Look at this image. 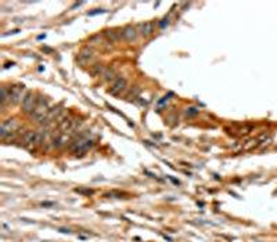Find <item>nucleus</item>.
I'll use <instances>...</instances> for the list:
<instances>
[{"mask_svg":"<svg viewBox=\"0 0 277 242\" xmlns=\"http://www.w3.org/2000/svg\"><path fill=\"white\" fill-rule=\"evenodd\" d=\"M49 112V104H47V100L45 98H39L38 100V104H36L35 109L32 111V114L29 115L31 119L35 122H43V119L46 118V115Z\"/></svg>","mask_w":277,"mask_h":242,"instance_id":"1","label":"nucleus"},{"mask_svg":"<svg viewBox=\"0 0 277 242\" xmlns=\"http://www.w3.org/2000/svg\"><path fill=\"white\" fill-rule=\"evenodd\" d=\"M17 129H18V122L15 119H6L0 126V137L7 138L8 136L11 137L17 131Z\"/></svg>","mask_w":277,"mask_h":242,"instance_id":"2","label":"nucleus"},{"mask_svg":"<svg viewBox=\"0 0 277 242\" xmlns=\"http://www.w3.org/2000/svg\"><path fill=\"white\" fill-rule=\"evenodd\" d=\"M91 145H93V141L90 138H81V140H78L75 144L72 145L71 151L75 155H85L91 148Z\"/></svg>","mask_w":277,"mask_h":242,"instance_id":"3","label":"nucleus"},{"mask_svg":"<svg viewBox=\"0 0 277 242\" xmlns=\"http://www.w3.org/2000/svg\"><path fill=\"white\" fill-rule=\"evenodd\" d=\"M36 104H38V98H36V95L33 94L32 92H28L26 93V95L24 97L22 102H21V108H22V112H25V114H32V111L35 109Z\"/></svg>","mask_w":277,"mask_h":242,"instance_id":"4","label":"nucleus"},{"mask_svg":"<svg viewBox=\"0 0 277 242\" xmlns=\"http://www.w3.org/2000/svg\"><path fill=\"white\" fill-rule=\"evenodd\" d=\"M25 95H26V92H25V87H24L22 85H15L10 89V102L11 104L22 102Z\"/></svg>","mask_w":277,"mask_h":242,"instance_id":"5","label":"nucleus"},{"mask_svg":"<svg viewBox=\"0 0 277 242\" xmlns=\"http://www.w3.org/2000/svg\"><path fill=\"white\" fill-rule=\"evenodd\" d=\"M125 89H126V79L117 78L114 82H112L111 87L108 89V93H110L111 95H118V94H121Z\"/></svg>","mask_w":277,"mask_h":242,"instance_id":"6","label":"nucleus"},{"mask_svg":"<svg viewBox=\"0 0 277 242\" xmlns=\"http://www.w3.org/2000/svg\"><path fill=\"white\" fill-rule=\"evenodd\" d=\"M61 114H62L61 107H60V105H57V107H54V108L49 109V112H47V115H46V118L43 119L42 123H50V122L55 121V119L58 121L60 116H61Z\"/></svg>","mask_w":277,"mask_h":242,"instance_id":"7","label":"nucleus"},{"mask_svg":"<svg viewBox=\"0 0 277 242\" xmlns=\"http://www.w3.org/2000/svg\"><path fill=\"white\" fill-rule=\"evenodd\" d=\"M121 32H122V37H124L126 42H133V40H136L137 32H139V31H137L134 26H125Z\"/></svg>","mask_w":277,"mask_h":242,"instance_id":"8","label":"nucleus"},{"mask_svg":"<svg viewBox=\"0 0 277 242\" xmlns=\"http://www.w3.org/2000/svg\"><path fill=\"white\" fill-rule=\"evenodd\" d=\"M91 57H93V49L91 47H83L78 54V61L81 64H86L91 60Z\"/></svg>","mask_w":277,"mask_h":242,"instance_id":"9","label":"nucleus"},{"mask_svg":"<svg viewBox=\"0 0 277 242\" xmlns=\"http://www.w3.org/2000/svg\"><path fill=\"white\" fill-rule=\"evenodd\" d=\"M139 32L143 36H150L151 33L154 32V24L153 22H143L139 25Z\"/></svg>","mask_w":277,"mask_h":242,"instance_id":"10","label":"nucleus"},{"mask_svg":"<svg viewBox=\"0 0 277 242\" xmlns=\"http://www.w3.org/2000/svg\"><path fill=\"white\" fill-rule=\"evenodd\" d=\"M105 36H107V39L111 43H115L122 37V32H118L115 29H110V31H105Z\"/></svg>","mask_w":277,"mask_h":242,"instance_id":"11","label":"nucleus"},{"mask_svg":"<svg viewBox=\"0 0 277 242\" xmlns=\"http://www.w3.org/2000/svg\"><path fill=\"white\" fill-rule=\"evenodd\" d=\"M35 134L36 131H26L22 137L24 145H32L33 147V141H35Z\"/></svg>","mask_w":277,"mask_h":242,"instance_id":"12","label":"nucleus"},{"mask_svg":"<svg viewBox=\"0 0 277 242\" xmlns=\"http://www.w3.org/2000/svg\"><path fill=\"white\" fill-rule=\"evenodd\" d=\"M65 141H67V137L62 133H60V134H57V136L53 138V145H54L55 148H58V147H61V145H64Z\"/></svg>","mask_w":277,"mask_h":242,"instance_id":"13","label":"nucleus"},{"mask_svg":"<svg viewBox=\"0 0 277 242\" xmlns=\"http://www.w3.org/2000/svg\"><path fill=\"white\" fill-rule=\"evenodd\" d=\"M0 92H2V107L7 104V101H10V92H7V87H2L0 89Z\"/></svg>","mask_w":277,"mask_h":242,"instance_id":"14","label":"nucleus"},{"mask_svg":"<svg viewBox=\"0 0 277 242\" xmlns=\"http://www.w3.org/2000/svg\"><path fill=\"white\" fill-rule=\"evenodd\" d=\"M90 72H91V75L93 76H100V75L103 76V73L105 72V68H104V65H101V64L100 65H94L93 68H91Z\"/></svg>","mask_w":277,"mask_h":242,"instance_id":"15","label":"nucleus"},{"mask_svg":"<svg viewBox=\"0 0 277 242\" xmlns=\"http://www.w3.org/2000/svg\"><path fill=\"white\" fill-rule=\"evenodd\" d=\"M105 80H111V79L114 78V69H105V72L103 73Z\"/></svg>","mask_w":277,"mask_h":242,"instance_id":"16","label":"nucleus"},{"mask_svg":"<svg viewBox=\"0 0 277 242\" xmlns=\"http://www.w3.org/2000/svg\"><path fill=\"white\" fill-rule=\"evenodd\" d=\"M166 24H168V18H163V20L160 22V26H161V28H163V26H165Z\"/></svg>","mask_w":277,"mask_h":242,"instance_id":"17","label":"nucleus"}]
</instances>
